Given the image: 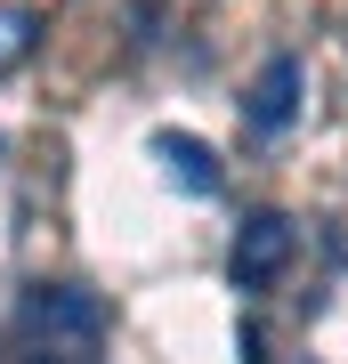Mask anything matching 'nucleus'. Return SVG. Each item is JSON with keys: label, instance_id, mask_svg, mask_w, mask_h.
<instances>
[{"label": "nucleus", "instance_id": "obj_1", "mask_svg": "<svg viewBox=\"0 0 348 364\" xmlns=\"http://www.w3.org/2000/svg\"><path fill=\"white\" fill-rule=\"evenodd\" d=\"M16 356L25 364H97L105 348V299L81 284H25L9 308Z\"/></svg>", "mask_w": 348, "mask_h": 364}, {"label": "nucleus", "instance_id": "obj_5", "mask_svg": "<svg viewBox=\"0 0 348 364\" xmlns=\"http://www.w3.org/2000/svg\"><path fill=\"white\" fill-rule=\"evenodd\" d=\"M33 33H41V16L9 0V9H0V73H9V65H25V57H33Z\"/></svg>", "mask_w": 348, "mask_h": 364}, {"label": "nucleus", "instance_id": "obj_6", "mask_svg": "<svg viewBox=\"0 0 348 364\" xmlns=\"http://www.w3.org/2000/svg\"><path fill=\"white\" fill-rule=\"evenodd\" d=\"M235 356H243V364H268V348H259V332H251V324L235 332Z\"/></svg>", "mask_w": 348, "mask_h": 364}, {"label": "nucleus", "instance_id": "obj_2", "mask_svg": "<svg viewBox=\"0 0 348 364\" xmlns=\"http://www.w3.org/2000/svg\"><path fill=\"white\" fill-rule=\"evenodd\" d=\"M300 251V227L284 219V210H251L243 227H235V251H227V284L235 291H268L275 275L292 267Z\"/></svg>", "mask_w": 348, "mask_h": 364}, {"label": "nucleus", "instance_id": "obj_4", "mask_svg": "<svg viewBox=\"0 0 348 364\" xmlns=\"http://www.w3.org/2000/svg\"><path fill=\"white\" fill-rule=\"evenodd\" d=\"M154 162L170 170V186H179V195H194V203H211V195H219V154H211L203 138L162 130V138H154Z\"/></svg>", "mask_w": 348, "mask_h": 364}, {"label": "nucleus", "instance_id": "obj_3", "mask_svg": "<svg viewBox=\"0 0 348 364\" xmlns=\"http://www.w3.org/2000/svg\"><path fill=\"white\" fill-rule=\"evenodd\" d=\"M300 90H308V65H300L292 49H275L268 65H259V81L243 90V130L251 138H284L292 114H300Z\"/></svg>", "mask_w": 348, "mask_h": 364}]
</instances>
